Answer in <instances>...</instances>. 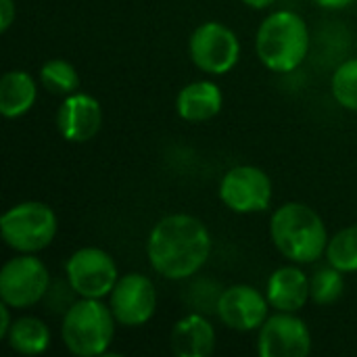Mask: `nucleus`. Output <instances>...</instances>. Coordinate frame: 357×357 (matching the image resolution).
I'll list each match as a JSON object with an SVG mask.
<instances>
[{
    "mask_svg": "<svg viewBox=\"0 0 357 357\" xmlns=\"http://www.w3.org/2000/svg\"><path fill=\"white\" fill-rule=\"evenodd\" d=\"M52 289V278L38 253H15L0 270V301L15 312L42 303Z\"/></svg>",
    "mask_w": 357,
    "mask_h": 357,
    "instance_id": "6",
    "label": "nucleus"
},
{
    "mask_svg": "<svg viewBox=\"0 0 357 357\" xmlns=\"http://www.w3.org/2000/svg\"><path fill=\"white\" fill-rule=\"evenodd\" d=\"M224 109V92L213 79H195L180 88L176 96V113L186 123H207Z\"/></svg>",
    "mask_w": 357,
    "mask_h": 357,
    "instance_id": "16",
    "label": "nucleus"
},
{
    "mask_svg": "<svg viewBox=\"0 0 357 357\" xmlns=\"http://www.w3.org/2000/svg\"><path fill=\"white\" fill-rule=\"evenodd\" d=\"M213 238L207 224L190 213L159 218L146 236V259L155 274L169 282L195 278L209 261Z\"/></svg>",
    "mask_w": 357,
    "mask_h": 357,
    "instance_id": "1",
    "label": "nucleus"
},
{
    "mask_svg": "<svg viewBox=\"0 0 357 357\" xmlns=\"http://www.w3.org/2000/svg\"><path fill=\"white\" fill-rule=\"evenodd\" d=\"M268 228L272 245L291 264L312 266L326 253L328 228L322 215L307 203H282L272 211Z\"/></svg>",
    "mask_w": 357,
    "mask_h": 357,
    "instance_id": "2",
    "label": "nucleus"
},
{
    "mask_svg": "<svg viewBox=\"0 0 357 357\" xmlns=\"http://www.w3.org/2000/svg\"><path fill=\"white\" fill-rule=\"evenodd\" d=\"M345 276L341 270L333 268L331 264L318 268L310 276V299L318 307H331L341 301L345 295Z\"/></svg>",
    "mask_w": 357,
    "mask_h": 357,
    "instance_id": "20",
    "label": "nucleus"
},
{
    "mask_svg": "<svg viewBox=\"0 0 357 357\" xmlns=\"http://www.w3.org/2000/svg\"><path fill=\"white\" fill-rule=\"evenodd\" d=\"M38 82L46 92L61 96V98L77 92L82 86V77H79L75 65L61 56H54V59H48L42 63V67L38 71Z\"/></svg>",
    "mask_w": 357,
    "mask_h": 357,
    "instance_id": "19",
    "label": "nucleus"
},
{
    "mask_svg": "<svg viewBox=\"0 0 357 357\" xmlns=\"http://www.w3.org/2000/svg\"><path fill=\"white\" fill-rule=\"evenodd\" d=\"M266 297L272 312L299 314L310 299V276L299 264H284L276 268L266 280Z\"/></svg>",
    "mask_w": 357,
    "mask_h": 357,
    "instance_id": "14",
    "label": "nucleus"
},
{
    "mask_svg": "<svg viewBox=\"0 0 357 357\" xmlns=\"http://www.w3.org/2000/svg\"><path fill=\"white\" fill-rule=\"evenodd\" d=\"M38 79L25 69H10L0 77V113L6 119L27 115L38 100Z\"/></svg>",
    "mask_w": 357,
    "mask_h": 357,
    "instance_id": "17",
    "label": "nucleus"
},
{
    "mask_svg": "<svg viewBox=\"0 0 357 357\" xmlns=\"http://www.w3.org/2000/svg\"><path fill=\"white\" fill-rule=\"evenodd\" d=\"M243 54L238 33L222 21H203L188 38V56L192 65L213 77L230 73Z\"/></svg>",
    "mask_w": 357,
    "mask_h": 357,
    "instance_id": "7",
    "label": "nucleus"
},
{
    "mask_svg": "<svg viewBox=\"0 0 357 357\" xmlns=\"http://www.w3.org/2000/svg\"><path fill=\"white\" fill-rule=\"evenodd\" d=\"M107 303L119 326L142 328L157 314V287L151 276L142 272H128L119 276L117 284L107 297Z\"/></svg>",
    "mask_w": 357,
    "mask_h": 357,
    "instance_id": "10",
    "label": "nucleus"
},
{
    "mask_svg": "<svg viewBox=\"0 0 357 357\" xmlns=\"http://www.w3.org/2000/svg\"><path fill=\"white\" fill-rule=\"evenodd\" d=\"M119 276L115 257L94 245L75 249L65 261V280L75 297L107 299Z\"/></svg>",
    "mask_w": 357,
    "mask_h": 357,
    "instance_id": "8",
    "label": "nucleus"
},
{
    "mask_svg": "<svg viewBox=\"0 0 357 357\" xmlns=\"http://www.w3.org/2000/svg\"><path fill=\"white\" fill-rule=\"evenodd\" d=\"M117 320L105 299L75 297L63 312L61 341L71 356H107L117 331Z\"/></svg>",
    "mask_w": 357,
    "mask_h": 357,
    "instance_id": "4",
    "label": "nucleus"
},
{
    "mask_svg": "<svg viewBox=\"0 0 357 357\" xmlns=\"http://www.w3.org/2000/svg\"><path fill=\"white\" fill-rule=\"evenodd\" d=\"M59 232V218L48 203L21 201L0 218L4 245L15 253H40L48 249Z\"/></svg>",
    "mask_w": 357,
    "mask_h": 357,
    "instance_id": "5",
    "label": "nucleus"
},
{
    "mask_svg": "<svg viewBox=\"0 0 357 357\" xmlns=\"http://www.w3.org/2000/svg\"><path fill=\"white\" fill-rule=\"evenodd\" d=\"M17 19V2L15 0H0V31L6 33Z\"/></svg>",
    "mask_w": 357,
    "mask_h": 357,
    "instance_id": "23",
    "label": "nucleus"
},
{
    "mask_svg": "<svg viewBox=\"0 0 357 357\" xmlns=\"http://www.w3.org/2000/svg\"><path fill=\"white\" fill-rule=\"evenodd\" d=\"M102 105L88 92H73L65 96L56 109V132L69 144H84L102 130Z\"/></svg>",
    "mask_w": 357,
    "mask_h": 357,
    "instance_id": "13",
    "label": "nucleus"
},
{
    "mask_svg": "<svg viewBox=\"0 0 357 357\" xmlns=\"http://www.w3.org/2000/svg\"><path fill=\"white\" fill-rule=\"evenodd\" d=\"M255 349L259 357H307L314 349L312 331L299 314L272 312L257 331Z\"/></svg>",
    "mask_w": 357,
    "mask_h": 357,
    "instance_id": "11",
    "label": "nucleus"
},
{
    "mask_svg": "<svg viewBox=\"0 0 357 357\" xmlns=\"http://www.w3.org/2000/svg\"><path fill=\"white\" fill-rule=\"evenodd\" d=\"M13 307H8L6 303H2L0 301V339H6V335H8V331H10V326H13Z\"/></svg>",
    "mask_w": 357,
    "mask_h": 357,
    "instance_id": "24",
    "label": "nucleus"
},
{
    "mask_svg": "<svg viewBox=\"0 0 357 357\" xmlns=\"http://www.w3.org/2000/svg\"><path fill=\"white\" fill-rule=\"evenodd\" d=\"M247 8H253V10H266L270 6H274L278 0H241Z\"/></svg>",
    "mask_w": 357,
    "mask_h": 357,
    "instance_id": "26",
    "label": "nucleus"
},
{
    "mask_svg": "<svg viewBox=\"0 0 357 357\" xmlns=\"http://www.w3.org/2000/svg\"><path fill=\"white\" fill-rule=\"evenodd\" d=\"M218 197L228 211L236 215H255L270 209L274 199V184L261 167L243 163L222 174Z\"/></svg>",
    "mask_w": 357,
    "mask_h": 357,
    "instance_id": "9",
    "label": "nucleus"
},
{
    "mask_svg": "<svg viewBox=\"0 0 357 357\" xmlns=\"http://www.w3.org/2000/svg\"><path fill=\"white\" fill-rule=\"evenodd\" d=\"M312 2L324 10H343V8L351 6L356 0H312Z\"/></svg>",
    "mask_w": 357,
    "mask_h": 357,
    "instance_id": "25",
    "label": "nucleus"
},
{
    "mask_svg": "<svg viewBox=\"0 0 357 357\" xmlns=\"http://www.w3.org/2000/svg\"><path fill=\"white\" fill-rule=\"evenodd\" d=\"M172 351L178 357H209L215 351L218 333L203 312H188L176 320L169 333Z\"/></svg>",
    "mask_w": 357,
    "mask_h": 357,
    "instance_id": "15",
    "label": "nucleus"
},
{
    "mask_svg": "<svg viewBox=\"0 0 357 357\" xmlns=\"http://www.w3.org/2000/svg\"><path fill=\"white\" fill-rule=\"evenodd\" d=\"M272 307L266 291L253 284L238 282L222 289L215 316L218 320L234 333H257L270 318Z\"/></svg>",
    "mask_w": 357,
    "mask_h": 357,
    "instance_id": "12",
    "label": "nucleus"
},
{
    "mask_svg": "<svg viewBox=\"0 0 357 357\" xmlns=\"http://www.w3.org/2000/svg\"><path fill=\"white\" fill-rule=\"evenodd\" d=\"M4 341L15 354L36 357L48 351L52 343V331L38 316H19L13 320V326Z\"/></svg>",
    "mask_w": 357,
    "mask_h": 357,
    "instance_id": "18",
    "label": "nucleus"
},
{
    "mask_svg": "<svg viewBox=\"0 0 357 357\" xmlns=\"http://www.w3.org/2000/svg\"><path fill=\"white\" fill-rule=\"evenodd\" d=\"M331 94L339 107L357 113V56H349L337 65L331 75Z\"/></svg>",
    "mask_w": 357,
    "mask_h": 357,
    "instance_id": "22",
    "label": "nucleus"
},
{
    "mask_svg": "<svg viewBox=\"0 0 357 357\" xmlns=\"http://www.w3.org/2000/svg\"><path fill=\"white\" fill-rule=\"evenodd\" d=\"M312 48V33L301 13L278 8L268 13L255 31V54L272 73L297 71Z\"/></svg>",
    "mask_w": 357,
    "mask_h": 357,
    "instance_id": "3",
    "label": "nucleus"
},
{
    "mask_svg": "<svg viewBox=\"0 0 357 357\" xmlns=\"http://www.w3.org/2000/svg\"><path fill=\"white\" fill-rule=\"evenodd\" d=\"M326 264L341 270L343 274L357 272V224H349L337 230L326 245Z\"/></svg>",
    "mask_w": 357,
    "mask_h": 357,
    "instance_id": "21",
    "label": "nucleus"
}]
</instances>
